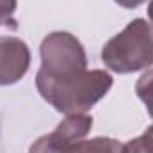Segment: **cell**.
<instances>
[{
	"mask_svg": "<svg viewBox=\"0 0 153 153\" xmlns=\"http://www.w3.org/2000/svg\"><path fill=\"white\" fill-rule=\"evenodd\" d=\"M76 150L78 146L70 144L68 141L59 137L55 132H52L34 141L29 148V153H76Z\"/></svg>",
	"mask_w": 153,
	"mask_h": 153,
	"instance_id": "obj_4",
	"label": "cell"
},
{
	"mask_svg": "<svg viewBox=\"0 0 153 153\" xmlns=\"http://www.w3.org/2000/svg\"><path fill=\"white\" fill-rule=\"evenodd\" d=\"M123 153H153V125L144 130L141 137L125 143Z\"/></svg>",
	"mask_w": 153,
	"mask_h": 153,
	"instance_id": "obj_7",
	"label": "cell"
},
{
	"mask_svg": "<svg viewBox=\"0 0 153 153\" xmlns=\"http://www.w3.org/2000/svg\"><path fill=\"white\" fill-rule=\"evenodd\" d=\"M39 53L41 68L36 75V87L57 112L85 114L114 84L105 70H87L85 50L70 32L48 34L41 43Z\"/></svg>",
	"mask_w": 153,
	"mask_h": 153,
	"instance_id": "obj_1",
	"label": "cell"
},
{
	"mask_svg": "<svg viewBox=\"0 0 153 153\" xmlns=\"http://www.w3.org/2000/svg\"><path fill=\"white\" fill-rule=\"evenodd\" d=\"M103 64L114 73H134L153 64V27L143 18L132 20L102 48Z\"/></svg>",
	"mask_w": 153,
	"mask_h": 153,
	"instance_id": "obj_2",
	"label": "cell"
},
{
	"mask_svg": "<svg viewBox=\"0 0 153 153\" xmlns=\"http://www.w3.org/2000/svg\"><path fill=\"white\" fill-rule=\"evenodd\" d=\"M148 18H150V25L153 27V0L148 4Z\"/></svg>",
	"mask_w": 153,
	"mask_h": 153,
	"instance_id": "obj_10",
	"label": "cell"
},
{
	"mask_svg": "<svg viewBox=\"0 0 153 153\" xmlns=\"http://www.w3.org/2000/svg\"><path fill=\"white\" fill-rule=\"evenodd\" d=\"M117 5H121V7H125V9H135V7H139V5H143L146 0H114Z\"/></svg>",
	"mask_w": 153,
	"mask_h": 153,
	"instance_id": "obj_9",
	"label": "cell"
},
{
	"mask_svg": "<svg viewBox=\"0 0 153 153\" xmlns=\"http://www.w3.org/2000/svg\"><path fill=\"white\" fill-rule=\"evenodd\" d=\"M30 68V50L23 39L0 36V85L20 82Z\"/></svg>",
	"mask_w": 153,
	"mask_h": 153,
	"instance_id": "obj_3",
	"label": "cell"
},
{
	"mask_svg": "<svg viewBox=\"0 0 153 153\" xmlns=\"http://www.w3.org/2000/svg\"><path fill=\"white\" fill-rule=\"evenodd\" d=\"M123 144L112 137H94L89 141H84L76 153H123Z\"/></svg>",
	"mask_w": 153,
	"mask_h": 153,
	"instance_id": "obj_5",
	"label": "cell"
},
{
	"mask_svg": "<svg viewBox=\"0 0 153 153\" xmlns=\"http://www.w3.org/2000/svg\"><path fill=\"white\" fill-rule=\"evenodd\" d=\"M18 7V0H0V27L16 29L14 13Z\"/></svg>",
	"mask_w": 153,
	"mask_h": 153,
	"instance_id": "obj_8",
	"label": "cell"
},
{
	"mask_svg": "<svg viewBox=\"0 0 153 153\" xmlns=\"http://www.w3.org/2000/svg\"><path fill=\"white\" fill-rule=\"evenodd\" d=\"M135 93L146 105L148 114L153 117V68L146 70L135 84Z\"/></svg>",
	"mask_w": 153,
	"mask_h": 153,
	"instance_id": "obj_6",
	"label": "cell"
}]
</instances>
